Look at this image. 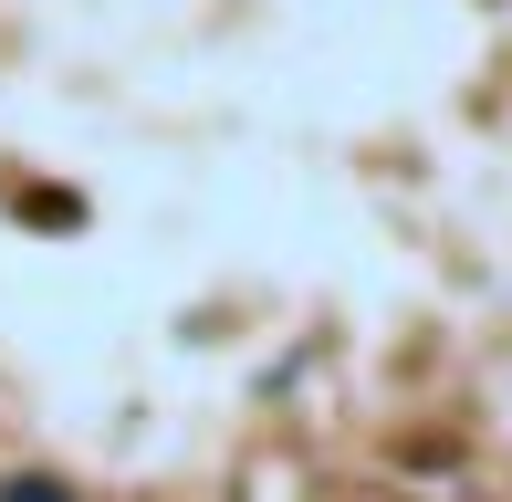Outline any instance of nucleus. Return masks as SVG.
Returning <instances> with one entry per match:
<instances>
[{"mask_svg":"<svg viewBox=\"0 0 512 502\" xmlns=\"http://www.w3.org/2000/svg\"><path fill=\"white\" fill-rule=\"evenodd\" d=\"M0 502H74V492L42 482V471H11V482H0Z\"/></svg>","mask_w":512,"mask_h":502,"instance_id":"2","label":"nucleus"},{"mask_svg":"<svg viewBox=\"0 0 512 502\" xmlns=\"http://www.w3.org/2000/svg\"><path fill=\"white\" fill-rule=\"evenodd\" d=\"M11 210H21V220H42V231H74L84 199H63V189H11Z\"/></svg>","mask_w":512,"mask_h":502,"instance_id":"1","label":"nucleus"}]
</instances>
